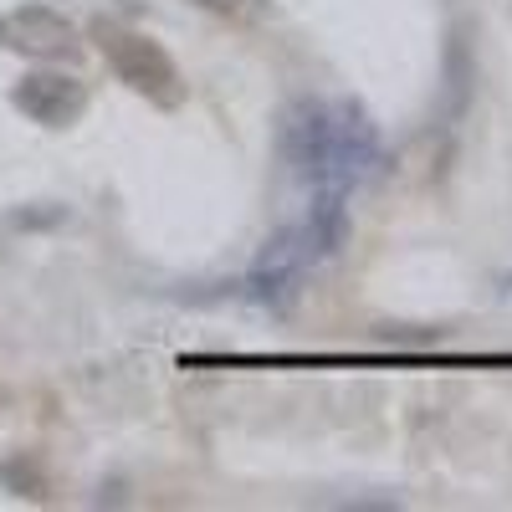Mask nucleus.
Instances as JSON below:
<instances>
[{"label":"nucleus","instance_id":"2","mask_svg":"<svg viewBox=\"0 0 512 512\" xmlns=\"http://www.w3.org/2000/svg\"><path fill=\"white\" fill-rule=\"evenodd\" d=\"M16 103L26 113H36L41 123H62V118H72L82 108V93L72 88L67 77H31L26 88L16 93Z\"/></svg>","mask_w":512,"mask_h":512},{"label":"nucleus","instance_id":"1","mask_svg":"<svg viewBox=\"0 0 512 512\" xmlns=\"http://www.w3.org/2000/svg\"><path fill=\"white\" fill-rule=\"evenodd\" d=\"M0 36H6V47H21V52H67L72 47L67 21H57L52 11H16L0 21Z\"/></svg>","mask_w":512,"mask_h":512}]
</instances>
